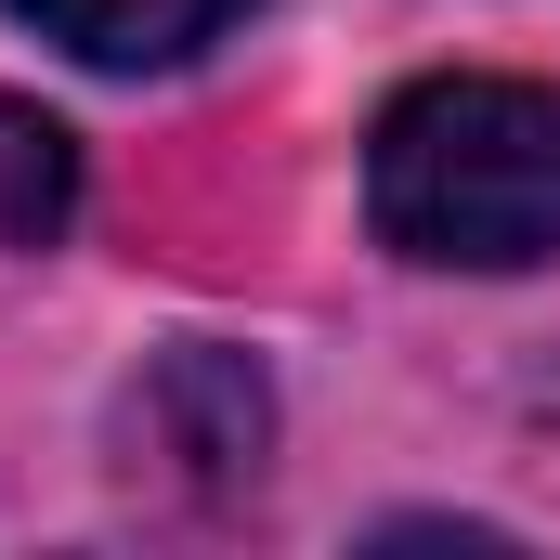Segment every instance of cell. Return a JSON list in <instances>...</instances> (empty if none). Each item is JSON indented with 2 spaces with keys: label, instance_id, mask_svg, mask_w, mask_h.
<instances>
[{
  "label": "cell",
  "instance_id": "cell-1",
  "mask_svg": "<svg viewBox=\"0 0 560 560\" xmlns=\"http://www.w3.org/2000/svg\"><path fill=\"white\" fill-rule=\"evenodd\" d=\"M365 222L430 275H535L560 248V92L443 66L365 131Z\"/></svg>",
  "mask_w": 560,
  "mask_h": 560
},
{
  "label": "cell",
  "instance_id": "cell-2",
  "mask_svg": "<svg viewBox=\"0 0 560 560\" xmlns=\"http://www.w3.org/2000/svg\"><path fill=\"white\" fill-rule=\"evenodd\" d=\"M13 26H39L66 66H105V79H143V66H183L209 52L222 26H248L261 0H0Z\"/></svg>",
  "mask_w": 560,
  "mask_h": 560
},
{
  "label": "cell",
  "instance_id": "cell-3",
  "mask_svg": "<svg viewBox=\"0 0 560 560\" xmlns=\"http://www.w3.org/2000/svg\"><path fill=\"white\" fill-rule=\"evenodd\" d=\"M131 430L156 443V456H196L209 482H235V469H261V430H275V405H261V378H248L235 352H170V365L143 378Z\"/></svg>",
  "mask_w": 560,
  "mask_h": 560
},
{
  "label": "cell",
  "instance_id": "cell-4",
  "mask_svg": "<svg viewBox=\"0 0 560 560\" xmlns=\"http://www.w3.org/2000/svg\"><path fill=\"white\" fill-rule=\"evenodd\" d=\"M79 222V131L0 92V248H52Z\"/></svg>",
  "mask_w": 560,
  "mask_h": 560
}]
</instances>
